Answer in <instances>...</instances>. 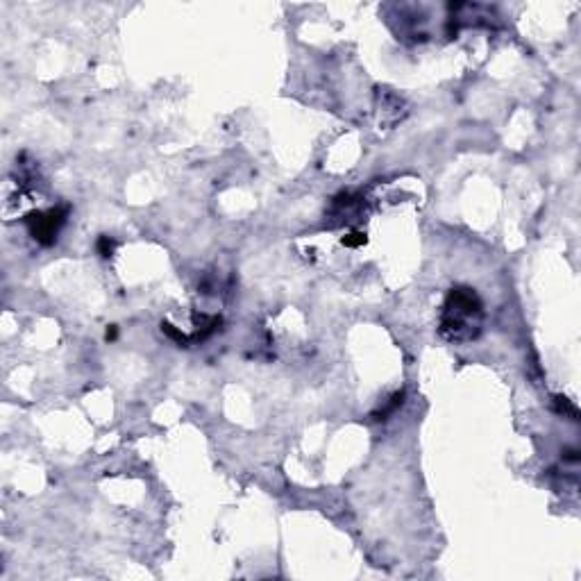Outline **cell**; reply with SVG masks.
I'll list each match as a JSON object with an SVG mask.
<instances>
[{
	"label": "cell",
	"instance_id": "cell-1",
	"mask_svg": "<svg viewBox=\"0 0 581 581\" xmlns=\"http://www.w3.org/2000/svg\"><path fill=\"white\" fill-rule=\"evenodd\" d=\"M484 306L472 289L457 286L445 297L440 311V334L448 340H472L482 332Z\"/></svg>",
	"mask_w": 581,
	"mask_h": 581
},
{
	"label": "cell",
	"instance_id": "cell-2",
	"mask_svg": "<svg viewBox=\"0 0 581 581\" xmlns=\"http://www.w3.org/2000/svg\"><path fill=\"white\" fill-rule=\"evenodd\" d=\"M66 214H69L66 207H52L48 211H35V214L27 216L25 223L30 227V234L35 236V241H39L41 246L55 243L61 225L66 223Z\"/></svg>",
	"mask_w": 581,
	"mask_h": 581
},
{
	"label": "cell",
	"instance_id": "cell-3",
	"mask_svg": "<svg viewBox=\"0 0 581 581\" xmlns=\"http://www.w3.org/2000/svg\"><path fill=\"white\" fill-rule=\"evenodd\" d=\"M402 397H404V393H402V391H400V393H395V395L391 397V402H388V404L384 406V409H379L377 414H372V418H374V420H384V418H386L388 414H393V411H395L397 406L402 404Z\"/></svg>",
	"mask_w": 581,
	"mask_h": 581
},
{
	"label": "cell",
	"instance_id": "cell-4",
	"mask_svg": "<svg viewBox=\"0 0 581 581\" xmlns=\"http://www.w3.org/2000/svg\"><path fill=\"white\" fill-rule=\"evenodd\" d=\"M114 248H116V241L109 236H100L98 238V252L102 254V257H109V254L114 252Z\"/></svg>",
	"mask_w": 581,
	"mask_h": 581
},
{
	"label": "cell",
	"instance_id": "cell-5",
	"mask_svg": "<svg viewBox=\"0 0 581 581\" xmlns=\"http://www.w3.org/2000/svg\"><path fill=\"white\" fill-rule=\"evenodd\" d=\"M161 332H164V334H168V336H170L173 340H177V343H180V345H184V343H186V336L182 334L180 329H175V327H173L170 323H161Z\"/></svg>",
	"mask_w": 581,
	"mask_h": 581
},
{
	"label": "cell",
	"instance_id": "cell-6",
	"mask_svg": "<svg viewBox=\"0 0 581 581\" xmlns=\"http://www.w3.org/2000/svg\"><path fill=\"white\" fill-rule=\"evenodd\" d=\"M114 338H116V327L107 329V340H114Z\"/></svg>",
	"mask_w": 581,
	"mask_h": 581
}]
</instances>
